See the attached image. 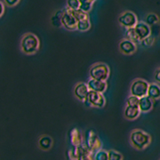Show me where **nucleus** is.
I'll use <instances>...</instances> for the list:
<instances>
[{"label": "nucleus", "mask_w": 160, "mask_h": 160, "mask_svg": "<svg viewBox=\"0 0 160 160\" xmlns=\"http://www.w3.org/2000/svg\"><path fill=\"white\" fill-rule=\"evenodd\" d=\"M40 48L38 37L31 32L25 33L20 39V50L26 55L35 54Z\"/></svg>", "instance_id": "obj_1"}, {"label": "nucleus", "mask_w": 160, "mask_h": 160, "mask_svg": "<svg viewBox=\"0 0 160 160\" xmlns=\"http://www.w3.org/2000/svg\"><path fill=\"white\" fill-rule=\"evenodd\" d=\"M130 144L137 150H144L151 143L150 134L143 131L141 129H133L130 133Z\"/></svg>", "instance_id": "obj_2"}, {"label": "nucleus", "mask_w": 160, "mask_h": 160, "mask_svg": "<svg viewBox=\"0 0 160 160\" xmlns=\"http://www.w3.org/2000/svg\"><path fill=\"white\" fill-rule=\"evenodd\" d=\"M110 69L109 66L105 63H95L93 64L89 70V76L92 79L101 80V81H106L109 77Z\"/></svg>", "instance_id": "obj_3"}, {"label": "nucleus", "mask_w": 160, "mask_h": 160, "mask_svg": "<svg viewBox=\"0 0 160 160\" xmlns=\"http://www.w3.org/2000/svg\"><path fill=\"white\" fill-rule=\"evenodd\" d=\"M83 144L90 150V151H92L94 153L98 151V150L102 149L101 140H100L97 133L93 131V130H88V131L85 133Z\"/></svg>", "instance_id": "obj_4"}, {"label": "nucleus", "mask_w": 160, "mask_h": 160, "mask_svg": "<svg viewBox=\"0 0 160 160\" xmlns=\"http://www.w3.org/2000/svg\"><path fill=\"white\" fill-rule=\"evenodd\" d=\"M149 83L146 80L137 78L134 79L131 85H130V95H134L138 98H141L144 96H147Z\"/></svg>", "instance_id": "obj_5"}, {"label": "nucleus", "mask_w": 160, "mask_h": 160, "mask_svg": "<svg viewBox=\"0 0 160 160\" xmlns=\"http://www.w3.org/2000/svg\"><path fill=\"white\" fill-rule=\"evenodd\" d=\"M84 103L89 107L103 108L105 106V103H106V100H105V97L103 96L102 93H98L92 91V90H89L87 99Z\"/></svg>", "instance_id": "obj_6"}, {"label": "nucleus", "mask_w": 160, "mask_h": 160, "mask_svg": "<svg viewBox=\"0 0 160 160\" xmlns=\"http://www.w3.org/2000/svg\"><path fill=\"white\" fill-rule=\"evenodd\" d=\"M118 22L125 28H133L137 24L136 15L131 11H124L118 16Z\"/></svg>", "instance_id": "obj_7"}, {"label": "nucleus", "mask_w": 160, "mask_h": 160, "mask_svg": "<svg viewBox=\"0 0 160 160\" xmlns=\"http://www.w3.org/2000/svg\"><path fill=\"white\" fill-rule=\"evenodd\" d=\"M77 22H78L77 20L75 19V17L67 9L64 10V13L61 18V24L65 29L70 30V31L77 30Z\"/></svg>", "instance_id": "obj_8"}, {"label": "nucleus", "mask_w": 160, "mask_h": 160, "mask_svg": "<svg viewBox=\"0 0 160 160\" xmlns=\"http://www.w3.org/2000/svg\"><path fill=\"white\" fill-rule=\"evenodd\" d=\"M134 30L139 42H141L143 39L148 37L149 35H151V29H150L149 25L143 21H138L137 24L134 26Z\"/></svg>", "instance_id": "obj_9"}, {"label": "nucleus", "mask_w": 160, "mask_h": 160, "mask_svg": "<svg viewBox=\"0 0 160 160\" xmlns=\"http://www.w3.org/2000/svg\"><path fill=\"white\" fill-rule=\"evenodd\" d=\"M73 92H74V96L76 97L79 101L85 102V101H86V99H87L88 93H89V88H88L87 83L78 82L74 86Z\"/></svg>", "instance_id": "obj_10"}, {"label": "nucleus", "mask_w": 160, "mask_h": 160, "mask_svg": "<svg viewBox=\"0 0 160 160\" xmlns=\"http://www.w3.org/2000/svg\"><path fill=\"white\" fill-rule=\"evenodd\" d=\"M136 49H137L136 43H134L129 39L124 38L119 43V50L124 55H131L136 51Z\"/></svg>", "instance_id": "obj_11"}, {"label": "nucleus", "mask_w": 160, "mask_h": 160, "mask_svg": "<svg viewBox=\"0 0 160 160\" xmlns=\"http://www.w3.org/2000/svg\"><path fill=\"white\" fill-rule=\"evenodd\" d=\"M89 90L98 92V93H104L107 90V82L106 81H101V80H96L90 78L87 82Z\"/></svg>", "instance_id": "obj_12"}, {"label": "nucleus", "mask_w": 160, "mask_h": 160, "mask_svg": "<svg viewBox=\"0 0 160 160\" xmlns=\"http://www.w3.org/2000/svg\"><path fill=\"white\" fill-rule=\"evenodd\" d=\"M69 137H70V142H71L72 146L77 147V146H80V145L83 144L84 136L78 128L71 129V131H70V134H69Z\"/></svg>", "instance_id": "obj_13"}, {"label": "nucleus", "mask_w": 160, "mask_h": 160, "mask_svg": "<svg viewBox=\"0 0 160 160\" xmlns=\"http://www.w3.org/2000/svg\"><path fill=\"white\" fill-rule=\"evenodd\" d=\"M153 105H154V101L148 96H144L139 99L138 107L140 109V111H141V113H147L149 111H151L153 108Z\"/></svg>", "instance_id": "obj_14"}, {"label": "nucleus", "mask_w": 160, "mask_h": 160, "mask_svg": "<svg viewBox=\"0 0 160 160\" xmlns=\"http://www.w3.org/2000/svg\"><path fill=\"white\" fill-rule=\"evenodd\" d=\"M140 111L139 107H131V106H125L124 108V118L127 120H135L139 117Z\"/></svg>", "instance_id": "obj_15"}, {"label": "nucleus", "mask_w": 160, "mask_h": 160, "mask_svg": "<svg viewBox=\"0 0 160 160\" xmlns=\"http://www.w3.org/2000/svg\"><path fill=\"white\" fill-rule=\"evenodd\" d=\"M147 96L149 98H151L153 101L160 99V85L158 83L156 82L149 83Z\"/></svg>", "instance_id": "obj_16"}, {"label": "nucleus", "mask_w": 160, "mask_h": 160, "mask_svg": "<svg viewBox=\"0 0 160 160\" xmlns=\"http://www.w3.org/2000/svg\"><path fill=\"white\" fill-rule=\"evenodd\" d=\"M78 151L79 160H94V152L90 151L84 144L78 146Z\"/></svg>", "instance_id": "obj_17"}, {"label": "nucleus", "mask_w": 160, "mask_h": 160, "mask_svg": "<svg viewBox=\"0 0 160 160\" xmlns=\"http://www.w3.org/2000/svg\"><path fill=\"white\" fill-rule=\"evenodd\" d=\"M52 144H53L52 138L50 136H47V135H43L38 140V145L42 150H49L52 147Z\"/></svg>", "instance_id": "obj_18"}, {"label": "nucleus", "mask_w": 160, "mask_h": 160, "mask_svg": "<svg viewBox=\"0 0 160 160\" xmlns=\"http://www.w3.org/2000/svg\"><path fill=\"white\" fill-rule=\"evenodd\" d=\"M90 27H91V23H90L89 18L79 20L77 22V30H79V31H81V32L88 31Z\"/></svg>", "instance_id": "obj_19"}, {"label": "nucleus", "mask_w": 160, "mask_h": 160, "mask_svg": "<svg viewBox=\"0 0 160 160\" xmlns=\"http://www.w3.org/2000/svg\"><path fill=\"white\" fill-rule=\"evenodd\" d=\"M64 13V10H58L57 12H55L54 15L51 18V22L53 24V26L55 27H60L62 26L61 24V18H62V15Z\"/></svg>", "instance_id": "obj_20"}, {"label": "nucleus", "mask_w": 160, "mask_h": 160, "mask_svg": "<svg viewBox=\"0 0 160 160\" xmlns=\"http://www.w3.org/2000/svg\"><path fill=\"white\" fill-rule=\"evenodd\" d=\"M67 10L73 15L77 21L88 18V13H85V12L82 11V10H80V9H76V10H69V9H67Z\"/></svg>", "instance_id": "obj_21"}, {"label": "nucleus", "mask_w": 160, "mask_h": 160, "mask_svg": "<svg viewBox=\"0 0 160 160\" xmlns=\"http://www.w3.org/2000/svg\"><path fill=\"white\" fill-rule=\"evenodd\" d=\"M125 38L131 40V41H133L134 43H137V42L140 43L137 36H136V33H135L134 27L133 28H126V31H125Z\"/></svg>", "instance_id": "obj_22"}, {"label": "nucleus", "mask_w": 160, "mask_h": 160, "mask_svg": "<svg viewBox=\"0 0 160 160\" xmlns=\"http://www.w3.org/2000/svg\"><path fill=\"white\" fill-rule=\"evenodd\" d=\"M108 151V160H123V155L114 149L107 150Z\"/></svg>", "instance_id": "obj_23"}, {"label": "nucleus", "mask_w": 160, "mask_h": 160, "mask_svg": "<svg viewBox=\"0 0 160 160\" xmlns=\"http://www.w3.org/2000/svg\"><path fill=\"white\" fill-rule=\"evenodd\" d=\"M94 160H108V151L105 149H100L94 153Z\"/></svg>", "instance_id": "obj_24"}, {"label": "nucleus", "mask_w": 160, "mask_h": 160, "mask_svg": "<svg viewBox=\"0 0 160 160\" xmlns=\"http://www.w3.org/2000/svg\"><path fill=\"white\" fill-rule=\"evenodd\" d=\"M158 21H159V17H158V15H156L155 13H149L146 15V17H145V23L148 25H154Z\"/></svg>", "instance_id": "obj_25"}, {"label": "nucleus", "mask_w": 160, "mask_h": 160, "mask_svg": "<svg viewBox=\"0 0 160 160\" xmlns=\"http://www.w3.org/2000/svg\"><path fill=\"white\" fill-rule=\"evenodd\" d=\"M68 160H79L78 146H72L68 151Z\"/></svg>", "instance_id": "obj_26"}, {"label": "nucleus", "mask_w": 160, "mask_h": 160, "mask_svg": "<svg viewBox=\"0 0 160 160\" xmlns=\"http://www.w3.org/2000/svg\"><path fill=\"white\" fill-rule=\"evenodd\" d=\"M139 99L138 97L134 96V95H129L126 99V106H131V107H138L139 105Z\"/></svg>", "instance_id": "obj_27"}, {"label": "nucleus", "mask_w": 160, "mask_h": 160, "mask_svg": "<svg viewBox=\"0 0 160 160\" xmlns=\"http://www.w3.org/2000/svg\"><path fill=\"white\" fill-rule=\"evenodd\" d=\"M80 7L79 0H67L66 1V9L69 10H76Z\"/></svg>", "instance_id": "obj_28"}, {"label": "nucleus", "mask_w": 160, "mask_h": 160, "mask_svg": "<svg viewBox=\"0 0 160 160\" xmlns=\"http://www.w3.org/2000/svg\"><path fill=\"white\" fill-rule=\"evenodd\" d=\"M154 42H155V38H154L153 36H151V35H149L148 37H146L145 39H143L142 41L140 42V44H141L144 48H146V47L152 46V45L154 44Z\"/></svg>", "instance_id": "obj_29"}, {"label": "nucleus", "mask_w": 160, "mask_h": 160, "mask_svg": "<svg viewBox=\"0 0 160 160\" xmlns=\"http://www.w3.org/2000/svg\"><path fill=\"white\" fill-rule=\"evenodd\" d=\"M93 3H94V2H91V1L81 3V4H80L79 9H80V10H82V11L85 12V13H88L89 11H91L92 6H93Z\"/></svg>", "instance_id": "obj_30"}, {"label": "nucleus", "mask_w": 160, "mask_h": 160, "mask_svg": "<svg viewBox=\"0 0 160 160\" xmlns=\"http://www.w3.org/2000/svg\"><path fill=\"white\" fill-rule=\"evenodd\" d=\"M20 2V0H3V3L7 7H14Z\"/></svg>", "instance_id": "obj_31"}, {"label": "nucleus", "mask_w": 160, "mask_h": 160, "mask_svg": "<svg viewBox=\"0 0 160 160\" xmlns=\"http://www.w3.org/2000/svg\"><path fill=\"white\" fill-rule=\"evenodd\" d=\"M154 81L160 85V67L154 71Z\"/></svg>", "instance_id": "obj_32"}, {"label": "nucleus", "mask_w": 160, "mask_h": 160, "mask_svg": "<svg viewBox=\"0 0 160 160\" xmlns=\"http://www.w3.org/2000/svg\"><path fill=\"white\" fill-rule=\"evenodd\" d=\"M5 11V6H4V3L0 1V18L2 17V15L4 14Z\"/></svg>", "instance_id": "obj_33"}, {"label": "nucleus", "mask_w": 160, "mask_h": 160, "mask_svg": "<svg viewBox=\"0 0 160 160\" xmlns=\"http://www.w3.org/2000/svg\"><path fill=\"white\" fill-rule=\"evenodd\" d=\"M89 1H91V2H94L95 0H79L80 4H81V3H84V2H89Z\"/></svg>", "instance_id": "obj_34"}, {"label": "nucleus", "mask_w": 160, "mask_h": 160, "mask_svg": "<svg viewBox=\"0 0 160 160\" xmlns=\"http://www.w3.org/2000/svg\"><path fill=\"white\" fill-rule=\"evenodd\" d=\"M159 160H160V159H159Z\"/></svg>", "instance_id": "obj_35"}]
</instances>
